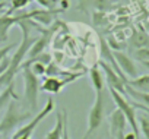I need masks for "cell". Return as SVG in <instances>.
Wrapping results in <instances>:
<instances>
[{
  "instance_id": "5b68a950",
  "label": "cell",
  "mask_w": 149,
  "mask_h": 139,
  "mask_svg": "<svg viewBox=\"0 0 149 139\" xmlns=\"http://www.w3.org/2000/svg\"><path fill=\"white\" fill-rule=\"evenodd\" d=\"M104 113H105L104 91H100V92H95V100L88 113V127H86V132L82 139H89L98 130V127L104 122Z\"/></svg>"
},
{
  "instance_id": "ba28073f",
  "label": "cell",
  "mask_w": 149,
  "mask_h": 139,
  "mask_svg": "<svg viewBox=\"0 0 149 139\" xmlns=\"http://www.w3.org/2000/svg\"><path fill=\"white\" fill-rule=\"evenodd\" d=\"M113 56H114V59H116V61L120 67V71L127 78V81L134 79L136 76H139L137 75V67H136L133 59L129 54H126L124 51H113Z\"/></svg>"
},
{
  "instance_id": "6da1fadb",
  "label": "cell",
  "mask_w": 149,
  "mask_h": 139,
  "mask_svg": "<svg viewBox=\"0 0 149 139\" xmlns=\"http://www.w3.org/2000/svg\"><path fill=\"white\" fill-rule=\"evenodd\" d=\"M22 29V43L16 45V50L13 53V56L10 57V64H9V69L0 75V89L6 88L8 85H10L15 79V76L18 75V72L21 71V67L26 59V54L31 48V45L34 44V41L37 40L35 37L32 38L31 37V31L34 29V21L31 19H25V21H21L18 24Z\"/></svg>"
},
{
  "instance_id": "9c48e42d",
  "label": "cell",
  "mask_w": 149,
  "mask_h": 139,
  "mask_svg": "<svg viewBox=\"0 0 149 139\" xmlns=\"http://www.w3.org/2000/svg\"><path fill=\"white\" fill-rule=\"evenodd\" d=\"M25 19H28V12L18 15V16H13L9 12L3 13L0 16V41H6L9 38V31L15 25H18L21 21H25Z\"/></svg>"
},
{
  "instance_id": "30bf717a",
  "label": "cell",
  "mask_w": 149,
  "mask_h": 139,
  "mask_svg": "<svg viewBox=\"0 0 149 139\" xmlns=\"http://www.w3.org/2000/svg\"><path fill=\"white\" fill-rule=\"evenodd\" d=\"M108 122H110V132H111L113 138H116L118 133H124L126 126H127V120H126L124 114H123L117 107H116V110L110 114Z\"/></svg>"
},
{
  "instance_id": "e0dca14e",
  "label": "cell",
  "mask_w": 149,
  "mask_h": 139,
  "mask_svg": "<svg viewBox=\"0 0 149 139\" xmlns=\"http://www.w3.org/2000/svg\"><path fill=\"white\" fill-rule=\"evenodd\" d=\"M127 85L137 91L149 92V75H140V76H136L134 79H129Z\"/></svg>"
},
{
  "instance_id": "83f0119b",
  "label": "cell",
  "mask_w": 149,
  "mask_h": 139,
  "mask_svg": "<svg viewBox=\"0 0 149 139\" xmlns=\"http://www.w3.org/2000/svg\"><path fill=\"white\" fill-rule=\"evenodd\" d=\"M142 64H143V66L148 69V71H149V61H142Z\"/></svg>"
},
{
  "instance_id": "3957f363",
  "label": "cell",
  "mask_w": 149,
  "mask_h": 139,
  "mask_svg": "<svg viewBox=\"0 0 149 139\" xmlns=\"http://www.w3.org/2000/svg\"><path fill=\"white\" fill-rule=\"evenodd\" d=\"M22 78H24V98L28 107V111L34 114L38 108V94H40V81L26 66H22Z\"/></svg>"
},
{
  "instance_id": "4fadbf2b",
  "label": "cell",
  "mask_w": 149,
  "mask_h": 139,
  "mask_svg": "<svg viewBox=\"0 0 149 139\" xmlns=\"http://www.w3.org/2000/svg\"><path fill=\"white\" fill-rule=\"evenodd\" d=\"M66 122H67V113H66V110H63L61 113H57L54 127L45 135V139H61L63 130H64V123Z\"/></svg>"
},
{
  "instance_id": "8fae6325",
  "label": "cell",
  "mask_w": 149,
  "mask_h": 139,
  "mask_svg": "<svg viewBox=\"0 0 149 139\" xmlns=\"http://www.w3.org/2000/svg\"><path fill=\"white\" fill-rule=\"evenodd\" d=\"M61 12V10H56V9H47V10H32V12H28V19L31 21H35L44 27H48L54 18L57 16V13Z\"/></svg>"
},
{
  "instance_id": "7a4b0ae2",
  "label": "cell",
  "mask_w": 149,
  "mask_h": 139,
  "mask_svg": "<svg viewBox=\"0 0 149 139\" xmlns=\"http://www.w3.org/2000/svg\"><path fill=\"white\" fill-rule=\"evenodd\" d=\"M18 100H10L8 103V108L0 120V135H8L12 130H15L16 127H19L22 123H25L26 120H31L34 117V114L31 111H25L21 110L18 103Z\"/></svg>"
},
{
  "instance_id": "8992f818",
  "label": "cell",
  "mask_w": 149,
  "mask_h": 139,
  "mask_svg": "<svg viewBox=\"0 0 149 139\" xmlns=\"http://www.w3.org/2000/svg\"><path fill=\"white\" fill-rule=\"evenodd\" d=\"M85 73L76 75V76H70V78H57V76H45L42 79V84L40 85V91L41 92H47V94H58L63 91V88L72 82H74L76 79L82 78Z\"/></svg>"
},
{
  "instance_id": "7c38bea8",
  "label": "cell",
  "mask_w": 149,
  "mask_h": 139,
  "mask_svg": "<svg viewBox=\"0 0 149 139\" xmlns=\"http://www.w3.org/2000/svg\"><path fill=\"white\" fill-rule=\"evenodd\" d=\"M50 37H51V31H47V32L44 31L42 35L38 37V38L34 41V44L31 45V48H29V51H28V54H26V60L34 59V57H37L38 54L44 53V51H45V47H47V44H48Z\"/></svg>"
},
{
  "instance_id": "2e32d148",
  "label": "cell",
  "mask_w": 149,
  "mask_h": 139,
  "mask_svg": "<svg viewBox=\"0 0 149 139\" xmlns=\"http://www.w3.org/2000/svg\"><path fill=\"white\" fill-rule=\"evenodd\" d=\"M126 92H129V95L133 98V101H136V103H139V104H142V105L149 108V92L137 91V89L129 87L127 84H126Z\"/></svg>"
},
{
  "instance_id": "9a60e30c",
  "label": "cell",
  "mask_w": 149,
  "mask_h": 139,
  "mask_svg": "<svg viewBox=\"0 0 149 139\" xmlns=\"http://www.w3.org/2000/svg\"><path fill=\"white\" fill-rule=\"evenodd\" d=\"M129 44L137 50V48H143V47H148L149 48V35L148 32L143 29V28H139V29H134L132 37H130V41Z\"/></svg>"
},
{
  "instance_id": "ac0fdd59",
  "label": "cell",
  "mask_w": 149,
  "mask_h": 139,
  "mask_svg": "<svg viewBox=\"0 0 149 139\" xmlns=\"http://www.w3.org/2000/svg\"><path fill=\"white\" fill-rule=\"evenodd\" d=\"M18 100L19 97L15 94V84L12 82L10 85H8L3 91H2V94H0V111H2V108L5 107V105H8V103L10 101V100Z\"/></svg>"
},
{
  "instance_id": "7402d4cb",
  "label": "cell",
  "mask_w": 149,
  "mask_h": 139,
  "mask_svg": "<svg viewBox=\"0 0 149 139\" xmlns=\"http://www.w3.org/2000/svg\"><path fill=\"white\" fill-rule=\"evenodd\" d=\"M16 45H18V43H13V44H10V45H5V47L0 48V63H2V61L8 57V54H9L13 48H16Z\"/></svg>"
},
{
  "instance_id": "cb8c5ba5",
  "label": "cell",
  "mask_w": 149,
  "mask_h": 139,
  "mask_svg": "<svg viewBox=\"0 0 149 139\" xmlns=\"http://www.w3.org/2000/svg\"><path fill=\"white\" fill-rule=\"evenodd\" d=\"M35 2L45 9H54V0H35Z\"/></svg>"
},
{
  "instance_id": "f1b7e54d",
  "label": "cell",
  "mask_w": 149,
  "mask_h": 139,
  "mask_svg": "<svg viewBox=\"0 0 149 139\" xmlns=\"http://www.w3.org/2000/svg\"><path fill=\"white\" fill-rule=\"evenodd\" d=\"M0 94H2V89H0Z\"/></svg>"
},
{
  "instance_id": "d6986e66",
  "label": "cell",
  "mask_w": 149,
  "mask_h": 139,
  "mask_svg": "<svg viewBox=\"0 0 149 139\" xmlns=\"http://www.w3.org/2000/svg\"><path fill=\"white\" fill-rule=\"evenodd\" d=\"M137 124L140 133L145 136V139H149V114H142L137 117Z\"/></svg>"
},
{
  "instance_id": "484cf974",
  "label": "cell",
  "mask_w": 149,
  "mask_h": 139,
  "mask_svg": "<svg viewBox=\"0 0 149 139\" xmlns=\"http://www.w3.org/2000/svg\"><path fill=\"white\" fill-rule=\"evenodd\" d=\"M143 29H145V31L148 32V35H149V21H146V22H145V28H143Z\"/></svg>"
},
{
  "instance_id": "ffe728a7",
  "label": "cell",
  "mask_w": 149,
  "mask_h": 139,
  "mask_svg": "<svg viewBox=\"0 0 149 139\" xmlns=\"http://www.w3.org/2000/svg\"><path fill=\"white\" fill-rule=\"evenodd\" d=\"M32 0H10V8H9V13H13L15 10H21V9H25Z\"/></svg>"
},
{
  "instance_id": "277c9868",
  "label": "cell",
  "mask_w": 149,
  "mask_h": 139,
  "mask_svg": "<svg viewBox=\"0 0 149 139\" xmlns=\"http://www.w3.org/2000/svg\"><path fill=\"white\" fill-rule=\"evenodd\" d=\"M108 89H110V95H111L116 107L124 114V117L127 120V124H130L134 138L136 139H140V130H139V124H137V114H136L134 105L132 104V101L127 100V97L121 95L116 89H113V88H108Z\"/></svg>"
},
{
  "instance_id": "44dd1931",
  "label": "cell",
  "mask_w": 149,
  "mask_h": 139,
  "mask_svg": "<svg viewBox=\"0 0 149 139\" xmlns=\"http://www.w3.org/2000/svg\"><path fill=\"white\" fill-rule=\"evenodd\" d=\"M134 59L139 60L140 63L142 61H149V48L148 47H143V48H137L134 50Z\"/></svg>"
},
{
  "instance_id": "5bb4252c",
  "label": "cell",
  "mask_w": 149,
  "mask_h": 139,
  "mask_svg": "<svg viewBox=\"0 0 149 139\" xmlns=\"http://www.w3.org/2000/svg\"><path fill=\"white\" fill-rule=\"evenodd\" d=\"M89 79H91V85L94 88L95 92H100V91H104V87H105V78H104V73L100 69L98 64L92 66L89 69Z\"/></svg>"
},
{
  "instance_id": "52a82bcc",
  "label": "cell",
  "mask_w": 149,
  "mask_h": 139,
  "mask_svg": "<svg viewBox=\"0 0 149 139\" xmlns=\"http://www.w3.org/2000/svg\"><path fill=\"white\" fill-rule=\"evenodd\" d=\"M98 66H100V69L104 73L105 84L108 85V88H113V89H116L117 92H120L121 95L126 97V82L114 72V69L110 64H107L105 61H102V60L98 61Z\"/></svg>"
},
{
  "instance_id": "603a6c76",
  "label": "cell",
  "mask_w": 149,
  "mask_h": 139,
  "mask_svg": "<svg viewBox=\"0 0 149 139\" xmlns=\"http://www.w3.org/2000/svg\"><path fill=\"white\" fill-rule=\"evenodd\" d=\"M95 8H98L100 10H105L110 5V0H94Z\"/></svg>"
},
{
  "instance_id": "4316f807",
  "label": "cell",
  "mask_w": 149,
  "mask_h": 139,
  "mask_svg": "<svg viewBox=\"0 0 149 139\" xmlns=\"http://www.w3.org/2000/svg\"><path fill=\"white\" fill-rule=\"evenodd\" d=\"M124 133H126V132H124ZM124 133H118V135H117V136H116L114 139H126V136H124Z\"/></svg>"
},
{
  "instance_id": "d4e9b609",
  "label": "cell",
  "mask_w": 149,
  "mask_h": 139,
  "mask_svg": "<svg viewBox=\"0 0 149 139\" xmlns=\"http://www.w3.org/2000/svg\"><path fill=\"white\" fill-rule=\"evenodd\" d=\"M61 139H70V135H69V122L64 123V130H63V136Z\"/></svg>"
}]
</instances>
